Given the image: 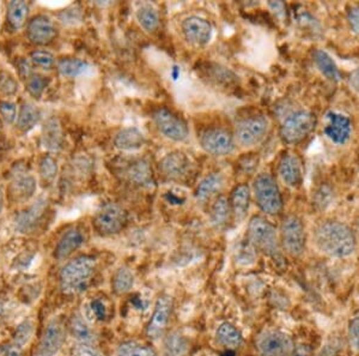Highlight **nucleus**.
Returning <instances> with one entry per match:
<instances>
[{
	"mask_svg": "<svg viewBox=\"0 0 359 356\" xmlns=\"http://www.w3.org/2000/svg\"><path fill=\"white\" fill-rule=\"evenodd\" d=\"M332 202V189L328 185H322L320 189L315 192V206L319 209H326Z\"/></svg>",
	"mask_w": 359,
	"mask_h": 356,
	"instance_id": "43",
	"label": "nucleus"
},
{
	"mask_svg": "<svg viewBox=\"0 0 359 356\" xmlns=\"http://www.w3.org/2000/svg\"><path fill=\"white\" fill-rule=\"evenodd\" d=\"M250 197H252V192H250V187L248 185H237L235 189L231 191L229 203H230L232 217L237 222H242L248 214Z\"/></svg>",
	"mask_w": 359,
	"mask_h": 356,
	"instance_id": "20",
	"label": "nucleus"
},
{
	"mask_svg": "<svg viewBox=\"0 0 359 356\" xmlns=\"http://www.w3.org/2000/svg\"><path fill=\"white\" fill-rule=\"evenodd\" d=\"M46 206H47V202L40 199L39 202L30 206L28 210L23 211L18 215V217L16 219V228L18 231L21 233L33 232L42 219L43 214L46 211Z\"/></svg>",
	"mask_w": 359,
	"mask_h": 356,
	"instance_id": "22",
	"label": "nucleus"
},
{
	"mask_svg": "<svg viewBox=\"0 0 359 356\" xmlns=\"http://www.w3.org/2000/svg\"><path fill=\"white\" fill-rule=\"evenodd\" d=\"M18 91V83L13 75L1 71L0 72V93L11 96Z\"/></svg>",
	"mask_w": 359,
	"mask_h": 356,
	"instance_id": "42",
	"label": "nucleus"
},
{
	"mask_svg": "<svg viewBox=\"0 0 359 356\" xmlns=\"http://www.w3.org/2000/svg\"><path fill=\"white\" fill-rule=\"evenodd\" d=\"M89 309L93 316H94L97 320H104V319L107 318V309H106V305H104L103 301L99 300V299H95V300L91 301V302H90Z\"/></svg>",
	"mask_w": 359,
	"mask_h": 356,
	"instance_id": "47",
	"label": "nucleus"
},
{
	"mask_svg": "<svg viewBox=\"0 0 359 356\" xmlns=\"http://www.w3.org/2000/svg\"><path fill=\"white\" fill-rule=\"evenodd\" d=\"M137 20L141 28L147 33H154L159 28V13L152 5L144 4L137 10Z\"/></svg>",
	"mask_w": 359,
	"mask_h": 356,
	"instance_id": "30",
	"label": "nucleus"
},
{
	"mask_svg": "<svg viewBox=\"0 0 359 356\" xmlns=\"http://www.w3.org/2000/svg\"><path fill=\"white\" fill-rule=\"evenodd\" d=\"M349 84H350L351 89L359 95V68L351 73L350 77H349Z\"/></svg>",
	"mask_w": 359,
	"mask_h": 356,
	"instance_id": "53",
	"label": "nucleus"
},
{
	"mask_svg": "<svg viewBox=\"0 0 359 356\" xmlns=\"http://www.w3.org/2000/svg\"><path fill=\"white\" fill-rule=\"evenodd\" d=\"M328 125L326 126L325 134L332 142L344 146L350 139L352 132V124L350 118L337 112L327 114Z\"/></svg>",
	"mask_w": 359,
	"mask_h": 356,
	"instance_id": "18",
	"label": "nucleus"
},
{
	"mask_svg": "<svg viewBox=\"0 0 359 356\" xmlns=\"http://www.w3.org/2000/svg\"><path fill=\"white\" fill-rule=\"evenodd\" d=\"M298 23L303 29H310L314 35L319 34L321 31L320 23L309 13H301L298 16Z\"/></svg>",
	"mask_w": 359,
	"mask_h": 356,
	"instance_id": "44",
	"label": "nucleus"
},
{
	"mask_svg": "<svg viewBox=\"0 0 359 356\" xmlns=\"http://www.w3.org/2000/svg\"><path fill=\"white\" fill-rule=\"evenodd\" d=\"M96 270V261L91 256H81L65 264L60 271V288L66 295H77L89 287Z\"/></svg>",
	"mask_w": 359,
	"mask_h": 356,
	"instance_id": "2",
	"label": "nucleus"
},
{
	"mask_svg": "<svg viewBox=\"0 0 359 356\" xmlns=\"http://www.w3.org/2000/svg\"><path fill=\"white\" fill-rule=\"evenodd\" d=\"M181 31L184 39L193 46L202 47L212 39L214 29L212 26L205 18L199 16H189L184 18L181 23Z\"/></svg>",
	"mask_w": 359,
	"mask_h": 356,
	"instance_id": "14",
	"label": "nucleus"
},
{
	"mask_svg": "<svg viewBox=\"0 0 359 356\" xmlns=\"http://www.w3.org/2000/svg\"><path fill=\"white\" fill-rule=\"evenodd\" d=\"M116 356H157L154 348L145 346V344L138 343L134 341L122 342L118 347Z\"/></svg>",
	"mask_w": 359,
	"mask_h": 356,
	"instance_id": "37",
	"label": "nucleus"
},
{
	"mask_svg": "<svg viewBox=\"0 0 359 356\" xmlns=\"http://www.w3.org/2000/svg\"><path fill=\"white\" fill-rule=\"evenodd\" d=\"M319 356H335V348L327 346Z\"/></svg>",
	"mask_w": 359,
	"mask_h": 356,
	"instance_id": "54",
	"label": "nucleus"
},
{
	"mask_svg": "<svg viewBox=\"0 0 359 356\" xmlns=\"http://www.w3.org/2000/svg\"><path fill=\"white\" fill-rule=\"evenodd\" d=\"M248 241L254 249L262 254L278 261L282 258L280 254V242H279L278 232L274 224L264 217L254 216L249 221Z\"/></svg>",
	"mask_w": 359,
	"mask_h": 356,
	"instance_id": "3",
	"label": "nucleus"
},
{
	"mask_svg": "<svg viewBox=\"0 0 359 356\" xmlns=\"http://www.w3.org/2000/svg\"><path fill=\"white\" fill-rule=\"evenodd\" d=\"M88 69H89L88 63L77 58H65L58 63V71L64 77H79Z\"/></svg>",
	"mask_w": 359,
	"mask_h": 356,
	"instance_id": "35",
	"label": "nucleus"
},
{
	"mask_svg": "<svg viewBox=\"0 0 359 356\" xmlns=\"http://www.w3.org/2000/svg\"><path fill=\"white\" fill-rule=\"evenodd\" d=\"M317 126L315 114L305 109L291 113L284 119L279 129V136L287 146H297L314 131Z\"/></svg>",
	"mask_w": 359,
	"mask_h": 356,
	"instance_id": "5",
	"label": "nucleus"
},
{
	"mask_svg": "<svg viewBox=\"0 0 359 356\" xmlns=\"http://www.w3.org/2000/svg\"><path fill=\"white\" fill-rule=\"evenodd\" d=\"M0 116H3L8 124H13V121H16L17 118V108L15 103L8 102H0Z\"/></svg>",
	"mask_w": 359,
	"mask_h": 356,
	"instance_id": "45",
	"label": "nucleus"
},
{
	"mask_svg": "<svg viewBox=\"0 0 359 356\" xmlns=\"http://www.w3.org/2000/svg\"><path fill=\"white\" fill-rule=\"evenodd\" d=\"M253 192L259 209L264 214L276 216L282 211V192L277 181L269 173H261L253 183Z\"/></svg>",
	"mask_w": 359,
	"mask_h": 356,
	"instance_id": "4",
	"label": "nucleus"
},
{
	"mask_svg": "<svg viewBox=\"0 0 359 356\" xmlns=\"http://www.w3.org/2000/svg\"><path fill=\"white\" fill-rule=\"evenodd\" d=\"M111 286H113V291L119 295L131 292L134 286V275H133L132 271L125 266L119 268L113 276Z\"/></svg>",
	"mask_w": 359,
	"mask_h": 356,
	"instance_id": "33",
	"label": "nucleus"
},
{
	"mask_svg": "<svg viewBox=\"0 0 359 356\" xmlns=\"http://www.w3.org/2000/svg\"><path fill=\"white\" fill-rule=\"evenodd\" d=\"M269 8L280 20L287 18V6L282 1H269Z\"/></svg>",
	"mask_w": 359,
	"mask_h": 356,
	"instance_id": "51",
	"label": "nucleus"
},
{
	"mask_svg": "<svg viewBox=\"0 0 359 356\" xmlns=\"http://www.w3.org/2000/svg\"><path fill=\"white\" fill-rule=\"evenodd\" d=\"M223 186H224V176L221 173H211L198 185L196 189L197 202H207L212 196L221 192Z\"/></svg>",
	"mask_w": 359,
	"mask_h": 356,
	"instance_id": "23",
	"label": "nucleus"
},
{
	"mask_svg": "<svg viewBox=\"0 0 359 356\" xmlns=\"http://www.w3.org/2000/svg\"><path fill=\"white\" fill-rule=\"evenodd\" d=\"M317 249L329 257L346 258L355 254L357 238L347 224L328 219L321 222L314 231Z\"/></svg>",
	"mask_w": 359,
	"mask_h": 356,
	"instance_id": "1",
	"label": "nucleus"
},
{
	"mask_svg": "<svg viewBox=\"0 0 359 356\" xmlns=\"http://www.w3.org/2000/svg\"><path fill=\"white\" fill-rule=\"evenodd\" d=\"M145 144V136L137 127L122 129L114 138V146L120 151L131 153V151L141 150Z\"/></svg>",
	"mask_w": 359,
	"mask_h": 356,
	"instance_id": "21",
	"label": "nucleus"
},
{
	"mask_svg": "<svg viewBox=\"0 0 359 356\" xmlns=\"http://www.w3.org/2000/svg\"><path fill=\"white\" fill-rule=\"evenodd\" d=\"M349 341L355 352L359 353V317H356L349 324Z\"/></svg>",
	"mask_w": 359,
	"mask_h": 356,
	"instance_id": "46",
	"label": "nucleus"
},
{
	"mask_svg": "<svg viewBox=\"0 0 359 356\" xmlns=\"http://www.w3.org/2000/svg\"><path fill=\"white\" fill-rule=\"evenodd\" d=\"M86 242V235L78 228H71L63 234L56 244L54 257L58 261H66Z\"/></svg>",
	"mask_w": 359,
	"mask_h": 356,
	"instance_id": "19",
	"label": "nucleus"
},
{
	"mask_svg": "<svg viewBox=\"0 0 359 356\" xmlns=\"http://www.w3.org/2000/svg\"><path fill=\"white\" fill-rule=\"evenodd\" d=\"M173 311V299L167 294L159 296L154 304V312L146 325V335L152 341L162 339L167 331Z\"/></svg>",
	"mask_w": 359,
	"mask_h": 356,
	"instance_id": "12",
	"label": "nucleus"
},
{
	"mask_svg": "<svg viewBox=\"0 0 359 356\" xmlns=\"http://www.w3.org/2000/svg\"><path fill=\"white\" fill-rule=\"evenodd\" d=\"M72 356H104L102 353L90 344H79L73 349Z\"/></svg>",
	"mask_w": 359,
	"mask_h": 356,
	"instance_id": "49",
	"label": "nucleus"
},
{
	"mask_svg": "<svg viewBox=\"0 0 359 356\" xmlns=\"http://www.w3.org/2000/svg\"><path fill=\"white\" fill-rule=\"evenodd\" d=\"M43 146L49 150H58L63 144V134L59 123L56 119H51L45 124L42 136Z\"/></svg>",
	"mask_w": 359,
	"mask_h": 356,
	"instance_id": "32",
	"label": "nucleus"
},
{
	"mask_svg": "<svg viewBox=\"0 0 359 356\" xmlns=\"http://www.w3.org/2000/svg\"><path fill=\"white\" fill-rule=\"evenodd\" d=\"M66 341V329L64 323L58 318H53L43 331L42 337L38 348V356H56L64 347Z\"/></svg>",
	"mask_w": 359,
	"mask_h": 356,
	"instance_id": "13",
	"label": "nucleus"
},
{
	"mask_svg": "<svg viewBox=\"0 0 359 356\" xmlns=\"http://www.w3.org/2000/svg\"><path fill=\"white\" fill-rule=\"evenodd\" d=\"M3 206H4V194H3V189L0 187V212L3 210Z\"/></svg>",
	"mask_w": 359,
	"mask_h": 356,
	"instance_id": "55",
	"label": "nucleus"
},
{
	"mask_svg": "<svg viewBox=\"0 0 359 356\" xmlns=\"http://www.w3.org/2000/svg\"><path fill=\"white\" fill-rule=\"evenodd\" d=\"M70 332L73 339H76L79 344H94L96 342V336L89 325L86 318L81 314H74L70 323Z\"/></svg>",
	"mask_w": 359,
	"mask_h": 356,
	"instance_id": "26",
	"label": "nucleus"
},
{
	"mask_svg": "<svg viewBox=\"0 0 359 356\" xmlns=\"http://www.w3.org/2000/svg\"><path fill=\"white\" fill-rule=\"evenodd\" d=\"M191 169V160L182 151H173L159 161V171L169 179H181Z\"/></svg>",
	"mask_w": 359,
	"mask_h": 356,
	"instance_id": "17",
	"label": "nucleus"
},
{
	"mask_svg": "<svg viewBox=\"0 0 359 356\" xmlns=\"http://www.w3.org/2000/svg\"><path fill=\"white\" fill-rule=\"evenodd\" d=\"M314 63L317 65V69L327 79L332 82L340 81V71L338 65L335 64L333 58L329 56L327 52L324 49H317L312 54Z\"/></svg>",
	"mask_w": 359,
	"mask_h": 356,
	"instance_id": "27",
	"label": "nucleus"
},
{
	"mask_svg": "<svg viewBox=\"0 0 359 356\" xmlns=\"http://www.w3.org/2000/svg\"><path fill=\"white\" fill-rule=\"evenodd\" d=\"M127 224L126 211L116 203H107L95 215L94 226L101 235H115Z\"/></svg>",
	"mask_w": 359,
	"mask_h": 356,
	"instance_id": "7",
	"label": "nucleus"
},
{
	"mask_svg": "<svg viewBox=\"0 0 359 356\" xmlns=\"http://www.w3.org/2000/svg\"><path fill=\"white\" fill-rule=\"evenodd\" d=\"M290 356H312V349L308 344H297L294 347Z\"/></svg>",
	"mask_w": 359,
	"mask_h": 356,
	"instance_id": "52",
	"label": "nucleus"
},
{
	"mask_svg": "<svg viewBox=\"0 0 359 356\" xmlns=\"http://www.w3.org/2000/svg\"><path fill=\"white\" fill-rule=\"evenodd\" d=\"M33 335H34V322L31 319H26L17 326L15 336H13V343L24 348L26 344L29 343Z\"/></svg>",
	"mask_w": 359,
	"mask_h": 356,
	"instance_id": "38",
	"label": "nucleus"
},
{
	"mask_svg": "<svg viewBox=\"0 0 359 356\" xmlns=\"http://www.w3.org/2000/svg\"><path fill=\"white\" fill-rule=\"evenodd\" d=\"M24 348L19 347L18 344L10 343L0 347V356H23Z\"/></svg>",
	"mask_w": 359,
	"mask_h": 356,
	"instance_id": "50",
	"label": "nucleus"
},
{
	"mask_svg": "<svg viewBox=\"0 0 359 356\" xmlns=\"http://www.w3.org/2000/svg\"><path fill=\"white\" fill-rule=\"evenodd\" d=\"M56 26L51 18L43 15L35 16L28 24V29H26V35L30 42L34 45H39V46H45V45H49L56 40Z\"/></svg>",
	"mask_w": 359,
	"mask_h": 356,
	"instance_id": "15",
	"label": "nucleus"
},
{
	"mask_svg": "<svg viewBox=\"0 0 359 356\" xmlns=\"http://www.w3.org/2000/svg\"><path fill=\"white\" fill-rule=\"evenodd\" d=\"M47 86V78L40 75H31L30 77L26 78V91H29V94L35 99H40L42 96L43 91Z\"/></svg>",
	"mask_w": 359,
	"mask_h": 356,
	"instance_id": "39",
	"label": "nucleus"
},
{
	"mask_svg": "<svg viewBox=\"0 0 359 356\" xmlns=\"http://www.w3.org/2000/svg\"><path fill=\"white\" fill-rule=\"evenodd\" d=\"M36 191V180L33 176H21L13 183V194L16 199L28 201Z\"/></svg>",
	"mask_w": 359,
	"mask_h": 356,
	"instance_id": "34",
	"label": "nucleus"
},
{
	"mask_svg": "<svg viewBox=\"0 0 359 356\" xmlns=\"http://www.w3.org/2000/svg\"><path fill=\"white\" fill-rule=\"evenodd\" d=\"M126 176L133 184L139 186H150L154 183L152 180V171L150 167L149 162L145 160H137L133 161L127 168Z\"/></svg>",
	"mask_w": 359,
	"mask_h": 356,
	"instance_id": "28",
	"label": "nucleus"
},
{
	"mask_svg": "<svg viewBox=\"0 0 359 356\" xmlns=\"http://www.w3.org/2000/svg\"><path fill=\"white\" fill-rule=\"evenodd\" d=\"M216 339L221 346L225 348L227 350H235L241 347L244 342V337L241 331L231 323H223L218 326L216 331Z\"/></svg>",
	"mask_w": 359,
	"mask_h": 356,
	"instance_id": "25",
	"label": "nucleus"
},
{
	"mask_svg": "<svg viewBox=\"0 0 359 356\" xmlns=\"http://www.w3.org/2000/svg\"><path fill=\"white\" fill-rule=\"evenodd\" d=\"M39 119V109L31 103H24L21 107L19 114H18V129L24 131V132H28L34 127L35 125L38 124Z\"/></svg>",
	"mask_w": 359,
	"mask_h": 356,
	"instance_id": "36",
	"label": "nucleus"
},
{
	"mask_svg": "<svg viewBox=\"0 0 359 356\" xmlns=\"http://www.w3.org/2000/svg\"><path fill=\"white\" fill-rule=\"evenodd\" d=\"M29 6L22 0H13L8 5V22L15 31L21 29L26 24Z\"/></svg>",
	"mask_w": 359,
	"mask_h": 356,
	"instance_id": "29",
	"label": "nucleus"
},
{
	"mask_svg": "<svg viewBox=\"0 0 359 356\" xmlns=\"http://www.w3.org/2000/svg\"><path fill=\"white\" fill-rule=\"evenodd\" d=\"M152 121L164 137L174 142H184L189 136V130L184 119L168 108H157L152 112Z\"/></svg>",
	"mask_w": 359,
	"mask_h": 356,
	"instance_id": "8",
	"label": "nucleus"
},
{
	"mask_svg": "<svg viewBox=\"0 0 359 356\" xmlns=\"http://www.w3.org/2000/svg\"><path fill=\"white\" fill-rule=\"evenodd\" d=\"M40 174L42 179L47 183H51L56 178L58 174V163L56 159L47 155L40 161Z\"/></svg>",
	"mask_w": 359,
	"mask_h": 356,
	"instance_id": "41",
	"label": "nucleus"
},
{
	"mask_svg": "<svg viewBox=\"0 0 359 356\" xmlns=\"http://www.w3.org/2000/svg\"><path fill=\"white\" fill-rule=\"evenodd\" d=\"M269 121L265 116H254L239 121L236 126L235 139L244 148H252L265 139Z\"/></svg>",
	"mask_w": 359,
	"mask_h": 356,
	"instance_id": "9",
	"label": "nucleus"
},
{
	"mask_svg": "<svg viewBox=\"0 0 359 356\" xmlns=\"http://www.w3.org/2000/svg\"><path fill=\"white\" fill-rule=\"evenodd\" d=\"M200 146L212 156H227L234 153L236 148L235 136L222 127H209L199 136Z\"/></svg>",
	"mask_w": 359,
	"mask_h": 356,
	"instance_id": "10",
	"label": "nucleus"
},
{
	"mask_svg": "<svg viewBox=\"0 0 359 356\" xmlns=\"http://www.w3.org/2000/svg\"><path fill=\"white\" fill-rule=\"evenodd\" d=\"M189 349V341L177 331L171 332L164 341V356H186Z\"/></svg>",
	"mask_w": 359,
	"mask_h": 356,
	"instance_id": "31",
	"label": "nucleus"
},
{
	"mask_svg": "<svg viewBox=\"0 0 359 356\" xmlns=\"http://www.w3.org/2000/svg\"><path fill=\"white\" fill-rule=\"evenodd\" d=\"M347 22L351 31L359 35V6H351L347 11Z\"/></svg>",
	"mask_w": 359,
	"mask_h": 356,
	"instance_id": "48",
	"label": "nucleus"
},
{
	"mask_svg": "<svg viewBox=\"0 0 359 356\" xmlns=\"http://www.w3.org/2000/svg\"><path fill=\"white\" fill-rule=\"evenodd\" d=\"M3 311H4V307H3V304L0 302V316H1V314H3Z\"/></svg>",
	"mask_w": 359,
	"mask_h": 356,
	"instance_id": "56",
	"label": "nucleus"
},
{
	"mask_svg": "<svg viewBox=\"0 0 359 356\" xmlns=\"http://www.w3.org/2000/svg\"><path fill=\"white\" fill-rule=\"evenodd\" d=\"M294 347V339L282 331L266 330L257 339V349L261 356H290Z\"/></svg>",
	"mask_w": 359,
	"mask_h": 356,
	"instance_id": "11",
	"label": "nucleus"
},
{
	"mask_svg": "<svg viewBox=\"0 0 359 356\" xmlns=\"http://www.w3.org/2000/svg\"><path fill=\"white\" fill-rule=\"evenodd\" d=\"M231 216H232V212H231L229 199L224 196H219V197L216 198V201H214V204L211 206V210H209L211 224L218 231L224 229L230 222Z\"/></svg>",
	"mask_w": 359,
	"mask_h": 356,
	"instance_id": "24",
	"label": "nucleus"
},
{
	"mask_svg": "<svg viewBox=\"0 0 359 356\" xmlns=\"http://www.w3.org/2000/svg\"><path fill=\"white\" fill-rule=\"evenodd\" d=\"M30 61L43 70H51L56 66V56L48 51H34L30 54Z\"/></svg>",
	"mask_w": 359,
	"mask_h": 356,
	"instance_id": "40",
	"label": "nucleus"
},
{
	"mask_svg": "<svg viewBox=\"0 0 359 356\" xmlns=\"http://www.w3.org/2000/svg\"><path fill=\"white\" fill-rule=\"evenodd\" d=\"M278 174L282 183L289 187H298L303 181L302 161L294 153H285L279 161Z\"/></svg>",
	"mask_w": 359,
	"mask_h": 356,
	"instance_id": "16",
	"label": "nucleus"
},
{
	"mask_svg": "<svg viewBox=\"0 0 359 356\" xmlns=\"http://www.w3.org/2000/svg\"><path fill=\"white\" fill-rule=\"evenodd\" d=\"M280 241L284 251L292 257H301L305 251V229L303 222L296 215H290L282 221Z\"/></svg>",
	"mask_w": 359,
	"mask_h": 356,
	"instance_id": "6",
	"label": "nucleus"
}]
</instances>
